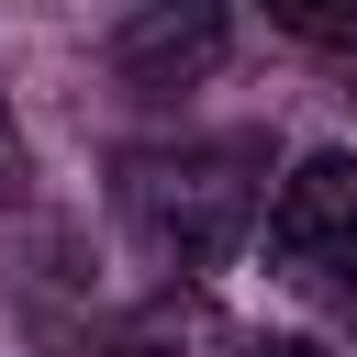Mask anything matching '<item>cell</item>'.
Listing matches in <instances>:
<instances>
[{"label":"cell","mask_w":357,"mask_h":357,"mask_svg":"<svg viewBox=\"0 0 357 357\" xmlns=\"http://www.w3.org/2000/svg\"><path fill=\"white\" fill-rule=\"evenodd\" d=\"M22 201H33V156H22V123L0 100V212H22Z\"/></svg>","instance_id":"5b68a950"},{"label":"cell","mask_w":357,"mask_h":357,"mask_svg":"<svg viewBox=\"0 0 357 357\" xmlns=\"http://www.w3.org/2000/svg\"><path fill=\"white\" fill-rule=\"evenodd\" d=\"M279 33H301V45H324V56L357 67V11H335V0H279Z\"/></svg>","instance_id":"277c9868"},{"label":"cell","mask_w":357,"mask_h":357,"mask_svg":"<svg viewBox=\"0 0 357 357\" xmlns=\"http://www.w3.org/2000/svg\"><path fill=\"white\" fill-rule=\"evenodd\" d=\"M268 268H279L290 290L357 279V156H346V145H312V156L279 178V201H268Z\"/></svg>","instance_id":"7a4b0ae2"},{"label":"cell","mask_w":357,"mask_h":357,"mask_svg":"<svg viewBox=\"0 0 357 357\" xmlns=\"http://www.w3.org/2000/svg\"><path fill=\"white\" fill-rule=\"evenodd\" d=\"M223 11L212 0H145V11H123L112 22V67L134 78V89H190V78H212L223 67Z\"/></svg>","instance_id":"3957f363"},{"label":"cell","mask_w":357,"mask_h":357,"mask_svg":"<svg viewBox=\"0 0 357 357\" xmlns=\"http://www.w3.org/2000/svg\"><path fill=\"white\" fill-rule=\"evenodd\" d=\"M346 301H357V279H346Z\"/></svg>","instance_id":"52a82bcc"},{"label":"cell","mask_w":357,"mask_h":357,"mask_svg":"<svg viewBox=\"0 0 357 357\" xmlns=\"http://www.w3.org/2000/svg\"><path fill=\"white\" fill-rule=\"evenodd\" d=\"M257 145L245 134H201V145H145L123 156V223L145 257L167 268H223L257 223Z\"/></svg>","instance_id":"6da1fadb"},{"label":"cell","mask_w":357,"mask_h":357,"mask_svg":"<svg viewBox=\"0 0 357 357\" xmlns=\"http://www.w3.org/2000/svg\"><path fill=\"white\" fill-rule=\"evenodd\" d=\"M245 357H312V346H245Z\"/></svg>","instance_id":"8992f818"}]
</instances>
